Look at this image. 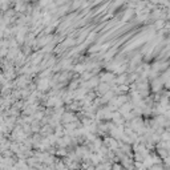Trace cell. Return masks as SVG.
Here are the masks:
<instances>
[{"instance_id":"obj_1","label":"cell","mask_w":170,"mask_h":170,"mask_svg":"<svg viewBox=\"0 0 170 170\" xmlns=\"http://www.w3.org/2000/svg\"><path fill=\"white\" fill-rule=\"evenodd\" d=\"M157 154H158L159 159H164V161L169 157V152H168V149H164V148H157Z\"/></svg>"},{"instance_id":"obj_2","label":"cell","mask_w":170,"mask_h":170,"mask_svg":"<svg viewBox=\"0 0 170 170\" xmlns=\"http://www.w3.org/2000/svg\"><path fill=\"white\" fill-rule=\"evenodd\" d=\"M165 24H166V21H165V20L159 19V20H157V21H156V28H161V29H164Z\"/></svg>"},{"instance_id":"obj_3","label":"cell","mask_w":170,"mask_h":170,"mask_svg":"<svg viewBox=\"0 0 170 170\" xmlns=\"http://www.w3.org/2000/svg\"><path fill=\"white\" fill-rule=\"evenodd\" d=\"M164 88H165V91L170 92V79H169V80H166V81L164 82Z\"/></svg>"}]
</instances>
